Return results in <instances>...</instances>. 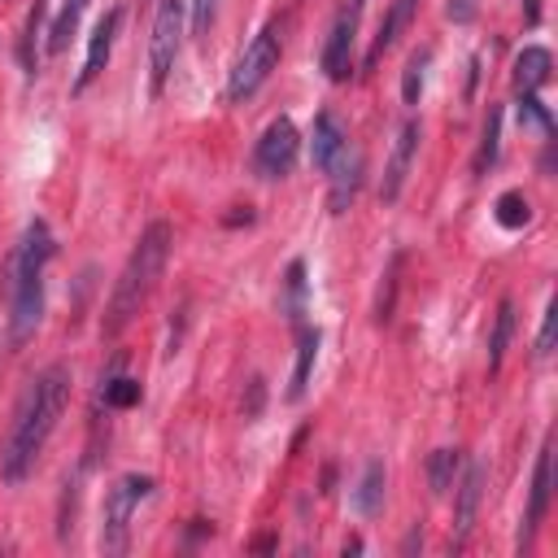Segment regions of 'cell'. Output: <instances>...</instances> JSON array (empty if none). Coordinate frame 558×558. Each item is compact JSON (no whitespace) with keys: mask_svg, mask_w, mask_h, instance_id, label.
<instances>
[{"mask_svg":"<svg viewBox=\"0 0 558 558\" xmlns=\"http://www.w3.org/2000/svg\"><path fill=\"white\" fill-rule=\"evenodd\" d=\"M65 401H70V371L61 362L44 366L26 384V392L17 401V414H13V427H9V440H4V453H0L4 484H22L35 471L48 436L57 432V423L65 414Z\"/></svg>","mask_w":558,"mask_h":558,"instance_id":"6da1fadb","label":"cell"},{"mask_svg":"<svg viewBox=\"0 0 558 558\" xmlns=\"http://www.w3.org/2000/svg\"><path fill=\"white\" fill-rule=\"evenodd\" d=\"M57 253V240L44 218H31L4 262V318H9V344L22 349L44 318V275Z\"/></svg>","mask_w":558,"mask_h":558,"instance_id":"7a4b0ae2","label":"cell"},{"mask_svg":"<svg viewBox=\"0 0 558 558\" xmlns=\"http://www.w3.org/2000/svg\"><path fill=\"white\" fill-rule=\"evenodd\" d=\"M170 244H174V235H170V222H161V218H153L140 231V240H135V248H131L118 283H113V296H109V314H105V336L109 340L140 314V305L157 288V279L166 270V257H170Z\"/></svg>","mask_w":558,"mask_h":558,"instance_id":"3957f363","label":"cell"},{"mask_svg":"<svg viewBox=\"0 0 558 558\" xmlns=\"http://www.w3.org/2000/svg\"><path fill=\"white\" fill-rule=\"evenodd\" d=\"M153 497V475H118L113 488L105 493V510H100V549L105 554H126L131 545V519L140 510V501Z\"/></svg>","mask_w":558,"mask_h":558,"instance_id":"277c9868","label":"cell"},{"mask_svg":"<svg viewBox=\"0 0 558 558\" xmlns=\"http://www.w3.org/2000/svg\"><path fill=\"white\" fill-rule=\"evenodd\" d=\"M183 22H187V0H157L153 35H148V92L153 96L166 92V78H170L174 61H179Z\"/></svg>","mask_w":558,"mask_h":558,"instance_id":"5b68a950","label":"cell"},{"mask_svg":"<svg viewBox=\"0 0 558 558\" xmlns=\"http://www.w3.org/2000/svg\"><path fill=\"white\" fill-rule=\"evenodd\" d=\"M279 22H266L253 39H248V48L240 52V61L231 65V78H227V100L231 105H240V100H248L266 78H270V70L279 65Z\"/></svg>","mask_w":558,"mask_h":558,"instance_id":"8992f818","label":"cell"},{"mask_svg":"<svg viewBox=\"0 0 558 558\" xmlns=\"http://www.w3.org/2000/svg\"><path fill=\"white\" fill-rule=\"evenodd\" d=\"M362 9H366V0H344L336 9V22H331L327 39H323L318 61H323V74L331 83H344L349 70H353V44H357V26H362Z\"/></svg>","mask_w":558,"mask_h":558,"instance_id":"52a82bcc","label":"cell"},{"mask_svg":"<svg viewBox=\"0 0 558 558\" xmlns=\"http://www.w3.org/2000/svg\"><path fill=\"white\" fill-rule=\"evenodd\" d=\"M484 484H488V466L480 458L462 462L458 484H453V536H449V549H462L471 541L475 514H480V501H484Z\"/></svg>","mask_w":558,"mask_h":558,"instance_id":"ba28073f","label":"cell"},{"mask_svg":"<svg viewBox=\"0 0 558 558\" xmlns=\"http://www.w3.org/2000/svg\"><path fill=\"white\" fill-rule=\"evenodd\" d=\"M296 153H301V135H296L292 118H275V122L262 131L257 148H253V170H257L262 179H283V174L296 166Z\"/></svg>","mask_w":558,"mask_h":558,"instance_id":"9c48e42d","label":"cell"},{"mask_svg":"<svg viewBox=\"0 0 558 558\" xmlns=\"http://www.w3.org/2000/svg\"><path fill=\"white\" fill-rule=\"evenodd\" d=\"M414 153H418V122L405 118V122L397 126V140H392V153H388V166H384V183H379V196H384L388 205L401 196L405 174H410V166H414Z\"/></svg>","mask_w":558,"mask_h":558,"instance_id":"30bf717a","label":"cell"},{"mask_svg":"<svg viewBox=\"0 0 558 558\" xmlns=\"http://www.w3.org/2000/svg\"><path fill=\"white\" fill-rule=\"evenodd\" d=\"M549 493H554V449L549 440L536 453V471H532V493H527V514H523V532H519V549L532 545V532L541 527L545 510H549Z\"/></svg>","mask_w":558,"mask_h":558,"instance_id":"8fae6325","label":"cell"},{"mask_svg":"<svg viewBox=\"0 0 558 558\" xmlns=\"http://www.w3.org/2000/svg\"><path fill=\"white\" fill-rule=\"evenodd\" d=\"M118 22H122V9H109V13L92 26V35H87V57H83V70H78V78H74V92H83V87H87L92 78H100V70L109 65Z\"/></svg>","mask_w":558,"mask_h":558,"instance_id":"7c38bea8","label":"cell"},{"mask_svg":"<svg viewBox=\"0 0 558 558\" xmlns=\"http://www.w3.org/2000/svg\"><path fill=\"white\" fill-rule=\"evenodd\" d=\"M344 148H349V135H344L340 118H336L331 109H323V113L314 118V131H310V161H314V170H331V161H336Z\"/></svg>","mask_w":558,"mask_h":558,"instance_id":"4fadbf2b","label":"cell"},{"mask_svg":"<svg viewBox=\"0 0 558 558\" xmlns=\"http://www.w3.org/2000/svg\"><path fill=\"white\" fill-rule=\"evenodd\" d=\"M549 70H554L549 48L527 44V48L514 57V96H536V92L549 83Z\"/></svg>","mask_w":558,"mask_h":558,"instance_id":"5bb4252c","label":"cell"},{"mask_svg":"<svg viewBox=\"0 0 558 558\" xmlns=\"http://www.w3.org/2000/svg\"><path fill=\"white\" fill-rule=\"evenodd\" d=\"M314 362H318V327H310V323H296V366H292L288 401H301V397H305Z\"/></svg>","mask_w":558,"mask_h":558,"instance_id":"9a60e30c","label":"cell"},{"mask_svg":"<svg viewBox=\"0 0 558 558\" xmlns=\"http://www.w3.org/2000/svg\"><path fill=\"white\" fill-rule=\"evenodd\" d=\"M353 510L362 514V519H375L379 510H384V462L379 458H371L366 466H362V475H357V488H353Z\"/></svg>","mask_w":558,"mask_h":558,"instance_id":"2e32d148","label":"cell"},{"mask_svg":"<svg viewBox=\"0 0 558 558\" xmlns=\"http://www.w3.org/2000/svg\"><path fill=\"white\" fill-rule=\"evenodd\" d=\"M357 170H362V161H357L349 148L331 161V170H327V174H331V201H327L331 214H344V209H349V201H353V192H357V179H362Z\"/></svg>","mask_w":558,"mask_h":558,"instance_id":"e0dca14e","label":"cell"},{"mask_svg":"<svg viewBox=\"0 0 558 558\" xmlns=\"http://www.w3.org/2000/svg\"><path fill=\"white\" fill-rule=\"evenodd\" d=\"M414 4L418 0H392V9H388V17L379 22V35H375V44H371V52H366V70H375L379 65V57L392 48V39L410 26V17H414Z\"/></svg>","mask_w":558,"mask_h":558,"instance_id":"ac0fdd59","label":"cell"},{"mask_svg":"<svg viewBox=\"0 0 558 558\" xmlns=\"http://www.w3.org/2000/svg\"><path fill=\"white\" fill-rule=\"evenodd\" d=\"M458 471H462V453L458 449H432V458H427V488H432V497H449L453 484H458Z\"/></svg>","mask_w":558,"mask_h":558,"instance_id":"d6986e66","label":"cell"},{"mask_svg":"<svg viewBox=\"0 0 558 558\" xmlns=\"http://www.w3.org/2000/svg\"><path fill=\"white\" fill-rule=\"evenodd\" d=\"M497 148H501V105H488L484 131H480V148H475V179L488 174V166L497 161Z\"/></svg>","mask_w":558,"mask_h":558,"instance_id":"ffe728a7","label":"cell"},{"mask_svg":"<svg viewBox=\"0 0 558 558\" xmlns=\"http://www.w3.org/2000/svg\"><path fill=\"white\" fill-rule=\"evenodd\" d=\"M510 336H514V301L506 296V301L497 305V318H493V336H488V371H493V375L501 371V357H506V344H510Z\"/></svg>","mask_w":558,"mask_h":558,"instance_id":"44dd1931","label":"cell"},{"mask_svg":"<svg viewBox=\"0 0 558 558\" xmlns=\"http://www.w3.org/2000/svg\"><path fill=\"white\" fill-rule=\"evenodd\" d=\"M493 218L506 227V231H519V227H527L532 222V205H527V196L523 192H501L497 196V205H493Z\"/></svg>","mask_w":558,"mask_h":558,"instance_id":"7402d4cb","label":"cell"},{"mask_svg":"<svg viewBox=\"0 0 558 558\" xmlns=\"http://www.w3.org/2000/svg\"><path fill=\"white\" fill-rule=\"evenodd\" d=\"M83 9H87V0H65V4H61L57 22H52V31H48V52H52V57H57V52H65L70 35L78 31V17H83Z\"/></svg>","mask_w":558,"mask_h":558,"instance_id":"603a6c76","label":"cell"},{"mask_svg":"<svg viewBox=\"0 0 558 558\" xmlns=\"http://www.w3.org/2000/svg\"><path fill=\"white\" fill-rule=\"evenodd\" d=\"M39 26H44V0H35V4H31V13H26V31H22V44H17L26 74H39V57H35V44H39Z\"/></svg>","mask_w":558,"mask_h":558,"instance_id":"cb8c5ba5","label":"cell"},{"mask_svg":"<svg viewBox=\"0 0 558 558\" xmlns=\"http://www.w3.org/2000/svg\"><path fill=\"white\" fill-rule=\"evenodd\" d=\"M427 61H432V52H427V48L410 52V61H405V70H401V100H405V105H418V96H423V70H427Z\"/></svg>","mask_w":558,"mask_h":558,"instance_id":"d4e9b609","label":"cell"},{"mask_svg":"<svg viewBox=\"0 0 558 558\" xmlns=\"http://www.w3.org/2000/svg\"><path fill=\"white\" fill-rule=\"evenodd\" d=\"M100 401H105L109 410H126V405H135V401H140V379H131V375L105 379V388H100Z\"/></svg>","mask_w":558,"mask_h":558,"instance_id":"484cf974","label":"cell"},{"mask_svg":"<svg viewBox=\"0 0 558 558\" xmlns=\"http://www.w3.org/2000/svg\"><path fill=\"white\" fill-rule=\"evenodd\" d=\"M519 126H536L541 135H549L554 131V118H549V109L536 96H519Z\"/></svg>","mask_w":558,"mask_h":558,"instance_id":"4316f807","label":"cell"},{"mask_svg":"<svg viewBox=\"0 0 558 558\" xmlns=\"http://www.w3.org/2000/svg\"><path fill=\"white\" fill-rule=\"evenodd\" d=\"M288 318L301 323V301H305V262H288Z\"/></svg>","mask_w":558,"mask_h":558,"instance_id":"83f0119b","label":"cell"},{"mask_svg":"<svg viewBox=\"0 0 558 558\" xmlns=\"http://www.w3.org/2000/svg\"><path fill=\"white\" fill-rule=\"evenodd\" d=\"M554 327H558V305L549 301L545 305V318H541V336H536V357H549L554 353Z\"/></svg>","mask_w":558,"mask_h":558,"instance_id":"f1b7e54d","label":"cell"},{"mask_svg":"<svg viewBox=\"0 0 558 558\" xmlns=\"http://www.w3.org/2000/svg\"><path fill=\"white\" fill-rule=\"evenodd\" d=\"M214 13H218V0H192V35H209L214 26Z\"/></svg>","mask_w":558,"mask_h":558,"instance_id":"f546056e","label":"cell"},{"mask_svg":"<svg viewBox=\"0 0 558 558\" xmlns=\"http://www.w3.org/2000/svg\"><path fill=\"white\" fill-rule=\"evenodd\" d=\"M475 9H480L475 0H449V4H445L449 22H458V26H462V22H471V17H475Z\"/></svg>","mask_w":558,"mask_h":558,"instance_id":"4dcf8cb0","label":"cell"},{"mask_svg":"<svg viewBox=\"0 0 558 558\" xmlns=\"http://www.w3.org/2000/svg\"><path fill=\"white\" fill-rule=\"evenodd\" d=\"M248 392H253V397H248V414H257V410H262V379H257V375L248 379Z\"/></svg>","mask_w":558,"mask_h":558,"instance_id":"1f68e13d","label":"cell"},{"mask_svg":"<svg viewBox=\"0 0 558 558\" xmlns=\"http://www.w3.org/2000/svg\"><path fill=\"white\" fill-rule=\"evenodd\" d=\"M527 22H536V0H527Z\"/></svg>","mask_w":558,"mask_h":558,"instance_id":"d6a6232c","label":"cell"}]
</instances>
